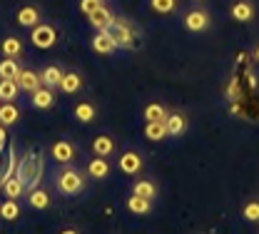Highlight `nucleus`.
I'll use <instances>...</instances> for the list:
<instances>
[{
	"label": "nucleus",
	"mask_w": 259,
	"mask_h": 234,
	"mask_svg": "<svg viewBox=\"0 0 259 234\" xmlns=\"http://www.w3.org/2000/svg\"><path fill=\"white\" fill-rule=\"evenodd\" d=\"M15 23L20 28H35L37 23H42V13H40L37 5H23L15 15Z\"/></svg>",
	"instance_id": "nucleus-10"
},
{
	"label": "nucleus",
	"mask_w": 259,
	"mask_h": 234,
	"mask_svg": "<svg viewBox=\"0 0 259 234\" xmlns=\"http://www.w3.org/2000/svg\"><path fill=\"white\" fill-rule=\"evenodd\" d=\"M0 192L5 195V200H20V197L25 195V184L20 182L18 174H13V177H8V179L0 184Z\"/></svg>",
	"instance_id": "nucleus-14"
},
{
	"label": "nucleus",
	"mask_w": 259,
	"mask_h": 234,
	"mask_svg": "<svg viewBox=\"0 0 259 234\" xmlns=\"http://www.w3.org/2000/svg\"><path fill=\"white\" fill-rule=\"evenodd\" d=\"M107 35L112 37V42H115V48H135V37H132V28H130L125 20H115L110 28H107Z\"/></svg>",
	"instance_id": "nucleus-4"
},
{
	"label": "nucleus",
	"mask_w": 259,
	"mask_h": 234,
	"mask_svg": "<svg viewBox=\"0 0 259 234\" xmlns=\"http://www.w3.org/2000/svg\"><path fill=\"white\" fill-rule=\"evenodd\" d=\"M93 50H95L97 55H112L117 48H115L112 37L107 35V30H97V33L93 35Z\"/></svg>",
	"instance_id": "nucleus-17"
},
{
	"label": "nucleus",
	"mask_w": 259,
	"mask_h": 234,
	"mask_svg": "<svg viewBox=\"0 0 259 234\" xmlns=\"http://www.w3.org/2000/svg\"><path fill=\"white\" fill-rule=\"evenodd\" d=\"M100 5H105V0H80V10H82L85 15H90V13L97 10Z\"/></svg>",
	"instance_id": "nucleus-33"
},
{
	"label": "nucleus",
	"mask_w": 259,
	"mask_h": 234,
	"mask_svg": "<svg viewBox=\"0 0 259 234\" xmlns=\"http://www.w3.org/2000/svg\"><path fill=\"white\" fill-rule=\"evenodd\" d=\"M20 63H18V58H3L0 60V80H18V75H20Z\"/></svg>",
	"instance_id": "nucleus-24"
},
{
	"label": "nucleus",
	"mask_w": 259,
	"mask_h": 234,
	"mask_svg": "<svg viewBox=\"0 0 259 234\" xmlns=\"http://www.w3.org/2000/svg\"><path fill=\"white\" fill-rule=\"evenodd\" d=\"M72 117H75L77 122H82V125H90V122H95L97 107L93 102H77V105L72 107Z\"/></svg>",
	"instance_id": "nucleus-18"
},
{
	"label": "nucleus",
	"mask_w": 259,
	"mask_h": 234,
	"mask_svg": "<svg viewBox=\"0 0 259 234\" xmlns=\"http://www.w3.org/2000/svg\"><path fill=\"white\" fill-rule=\"evenodd\" d=\"M5 145H8V132H5V125H0V152L5 150Z\"/></svg>",
	"instance_id": "nucleus-34"
},
{
	"label": "nucleus",
	"mask_w": 259,
	"mask_h": 234,
	"mask_svg": "<svg viewBox=\"0 0 259 234\" xmlns=\"http://www.w3.org/2000/svg\"><path fill=\"white\" fill-rule=\"evenodd\" d=\"M18 92L20 87L15 80H0V102H15Z\"/></svg>",
	"instance_id": "nucleus-29"
},
{
	"label": "nucleus",
	"mask_w": 259,
	"mask_h": 234,
	"mask_svg": "<svg viewBox=\"0 0 259 234\" xmlns=\"http://www.w3.org/2000/svg\"><path fill=\"white\" fill-rule=\"evenodd\" d=\"M0 50H3L5 58H20L23 55V40L15 37V35H8V37H3Z\"/></svg>",
	"instance_id": "nucleus-21"
},
{
	"label": "nucleus",
	"mask_w": 259,
	"mask_h": 234,
	"mask_svg": "<svg viewBox=\"0 0 259 234\" xmlns=\"http://www.w3.org/2000/svg\"><path fill=\"white\" fill-rule=\"evenodd\" d=\"M125 204H127V209L132 214H150L152 212V200H145L140 195H130Z\"/></svg>",
	"instance_id": "nucleus-26"
},
{
	"label": "nucleus",
	"mask_w": 259,
	"mask_h": 234,
	"mask_svg": "<svg viewBox=\"0 0 259 234\" xmlns=\"http://www.w3.org/2000/svg\"><path fill=\"white\" fill-rule=\"evenodd\" d=\"M115 150H117V142L110 134H97L95 139H93V152H95L97 157H112Z\"/></svg>",
	"instance_id": "nucleus-15"
},
{
	"label": "nucleus",
	"mask_w": 259,
	"mask_h": 234,
	"mask_svg": "<svg viewBox=\"0 0 259 234\" xmlns=\"http://www.w3.org/2000/svg\"><path fill=\"white\" fill-rule=\"evenodd\" d=\"M0 217L5 219V222H15L18 217H20V204L18 200H8L0 204Z\"/></svg>",
	"instance_id": "nucleus-30"
},
{
	"label": "nucleus",
	"mask_w": 259,
	"mask_h": 234,
	"mask_svg": "<svg viewBox=\"0 0 259 234\" xmlns=\"http://www.w3.org/2000/svg\"><path fill=\"white\" fill-rule=\"evenodd\" d=\"M42 172H45V160H42V152L40 150H30L23 155V160H18V177L20 182L25 184V190H32L40 184L42 179Z\"/></svg>",
	"instance_id": "nucleus-1"
},
{
	"label": "nucleus",
	"mask_w": 259,
	"mask_h": 234,
	"mask_svg": "<svg viewBox=\"0 0 259 234\" xmlns=\"http://www.w3.org/2000/svg\"><path fill=\"white\" fill-rule=\"evenodd\" d=\"M242 217H244L247 222H252V224H259V197L244 202V207H242Z\"/></svg>",
	"instance_id": "nucleus-31"
},
{
	"label": "nucleus",
	"mask_w": 259,
	"mask_h": 234,
	"mask_svg": "<svg viewBox=\"0 0 259 234\" xmlns=\"http://www.w3.org/2000/svg\"><path fill=\"white\" fill-rule=\"evenodd\" d=\"M182 23H185V28H187L190 33H204V30L209 28L212 18H209V13H207L204 8H192L190 13H185Z\"/></svg>",
	"instance_id": "nucleus-5"
},
{
	"label": "nucleus",
	"mask_w": 259,
	"mask_h": 234,
	"mask_svg": "<svg viewBox=\"0 0 259 234\" xmlns=\"http://www.w3.org/2000/svg\"><path fill=\"white\" fill-rule=\"evenodd\" d=\"M150 8H152L157 15H169V13H175L177 0H150Z\"/></svg>",
	"instance_id": "nucleus-32"
},
{
	"label": "nucleus",
	"mask_w": 259,
	"mask_h": 234,
	"mask_svg": "<svg viewBox=\"0 0 259 234\" xmlns=\"http://www.w3.org/2000/svg\"><path fill=\"white\" fill-rule=\"evenodd\" d=\"M132 195H140V197H145V200H155V197L160 195V190H157V184H155L152 179H137V182L132 184Z\"/></svg>",
	"instance_id": "nucleus-22"
},
{
	"label": "nucleus",
	"mask_w": 259,
	"mask_h": 234,
	"mask_svg": "<svg viewBox=\"0 0 259 234\" xmlns=\"http://www.w3.org/2000/svg\"><path fill=\"white\" fill-rule=\"evenodd\" d=\"M252 58H254V63H259V42H257V48L252 50Z\"/></svg>",
	"instance_id": "nucleus-36"
},
{
	"label": "nucleus",
	"mask_w": 259,
	"mask_h": 234,
	"mask_svg": "<svg viewBox=\"0 0 259 234\" xmlns=\"http://www.w3.org/2000/svg\"><path fill=\"white\" fill-rule=\"evenodd\" d=\"M55 92H53V87H45V85H40L35 92H30V105L35 110H50V107H55Z\"/></svg>",
	"instance_id": "nucleus-9"
},
{
	"label": "nucleus",
	"mask_w": 259,
	"mask_h": 234,
	"mask_svg": "<svg viewBox=\"0 0 259 234\" xmlns=\"http://www.w3.org/2000/svg\"><path fill=\"white\" fill-rule=\"evenodd\" d=\"M75 155H77V150H75V145H72L70 139H58V142H53V147H50V157H53L58 165H72V162H75Z\"/></svg>",
	"instance_id": "nucleus-6"
},
{
	"label": "nucleus",
	"mask_w": 259,
	"mask_h": 234,
	"mask_svg": "<svg viewBox=\"0 0 259 234\" xmlns=\"http://www.w3.org/2000/svg\"><path fill=\"white\" fill-rule=\"evenodd\" d=\"M58 87L63 90L65 95H75V92H80V90H82V75L75 72V70H67V72H63V80H60Z\"/></svg>",
	"instance_id": "nucleus-16"
},
{
	"label": "nucleus",
	"mask_w": 259,
	"mask_h": 234,
	"mask_svg": "<svg viewBox=\"0 0 259 234\" xmlns=\"http://www.w3.org/2000/svg\"><path fill=\"white\" fill-rule=\"evenodd\" d=\"M30 42L37 50H50L58 42V30L50 23H37L35 28H30Z\"/></svg>",
	"instance_id": "nucleus-3"
},
{
	"label": "nucleus",
	"mask_w": 259,
	"mask_h": 234,
	"mask_svg": "<svg viewBox=\"0 0 259 234\" xmlns=\"http://www.w3.org/2000/svg\"><path fill=\"white\" fill-rule=\"evenodd\" d=\"M60 80H63V67H58V65H48L40 72V82L45 87H58Z\"/></svg>",
	"instance_id": "nucleus-25"
},
{
	"label": "nucleus",
	"mask_w": 259,
	"mask_h": 234,
	"mask_svg": "<svg viewBox=\"0 0 259 234\" xmlns=\"http://www.w3.org/2000/svg\"><path fill=\"white\" fill-rule=\"evenodd\" d=\"M229 15H232V20L234 23H252L254 20V15H257V8H254V3L252 0H234L232 3V8H229Z\"/></svg>",
	"instance_id": "nucleus-7"
},
{
	"label": "nucleus",
	"mask_w": 259,
	"mask_h": 234,
	"mask_svg": "<svg viewBox=\"0 0 259 234\" xmlns=\"http://www.w3.org/2000/svg\"><path fill=\"white\" fill-rule=\"evenodd\" d=\"M117 167H120V172H125V174H137L140 169L145 167V160H142V155H140V152L127 150V152H122V155H120Z\"/></svg>",
	"instance_id": "nucleus-8"
},
{
	"label": "nucleus",
	"mask_w": 259,
	"mask_h": 234,
	"mask_svg": "<svg viewBox=\"0 0 259 234\" xmlns=\"http://www.w3.org/2000/svg\"><path fill=\"white\" fill-rule=\"evenodd\" d=\"M88 20H90V25H93L95 30H107V28L115 23V15H112V10H110L107 5H100L97 10H93V13L88 15Z\"/></svg>",
	"instance_id": "nucleus-11"
},
{
	"label": "nucleus",
	"mask_w": 259,
	"mask_h": 234,
	"mask_svg": "<svg viewBox=\"0 0 259 234\" xmlns=\"http://www.w3.org/2000/svg\"><path fill=\"white\" fill-rule=\"evenodd\" d=\"M88 174L93 177V179H107L110 177V162H107V157H93L90 162H88Z\"/></svg>",
	"instance_id": "nucleus-20"
},
{
	"label": "nucleus",
	"mask_w": 259,
	"mask_h": 234,
	"mask_svg": "<svg viewBox=\"0 0 259 234\" xmlns=\"http://www.w3.org/2000/svg\"><path fill=\"white\" fill-rule=\"evenodd\" d=\"M145 137L150 142H162L167 137V125L164 122H145Z\"/></svg>",
	"instance_id": "nucleus-27"
},
{
	"label": "nucleus",
	"mask_w": 259,
	"mask_h": 234,
	"mask_svg": "<svg viewBox=\"0 0 259 234\" xmlns=\"http://www.w3.org/2000/svg\"><path fill=\"white\" fill-rule=\"evenodd\" d=\"M167 120V110L160 102H150L145 107V122H164Z\"/></svg>",
	"instance_id": "nucleus-28"
},
{
	"label": "nucleus",
	"mask_w": 259,
	"mask_h": 234,
	"mask_svg": "<svg viewBox=\"0 0 259 234\" xmlns=\"http://www.w3.org/2000/svg\"><path fill=\"white\" fill-rule=\"evenodd\" d=\"M164 125H167V137H182L187 132V120L182 112H167Z\"/></svg>",
	"instance_id": "nucleus-13"
},
{
	"label": "nucleus",
	"mask_w": 259,
	"mask_h": 234,
	"mask_svg": "<svg viewBox=\"0 0 259 234\" xmlns=\"http://www.w3.org/2000/svg\"><path fill=\"white\" fill-rule=\"evenodd\" d=\"M58 234H80V229H77V227H65V229H60Z\"/></svg>",
	"instance_id": "nucleus-35"
},
{
	"label": "nucleus",
	"mask_w": 259,
	"mask_h": 234,
	"mask_svg": "<svg viewBox=\"0 0 259 234\" xmlns=\"http://www.w3.org/2000/svg\"><path fill=\"white\" fill-rule=\"evenodd\" d=\"M15 82H18V87H20L23 92H28V95L35 92V90L42 85V82H40V72H35V70H30V67H23Z\"/></svg>",
	"instance_id": "nucleus-12"
},
{
	"label": "nucleus",
	"mask_w": 259,
	"mask_h": 234,
	"mask_svg": "<svg viewBox=\"0 0 259 234\" xmlns=\"http://www.w3.org/2000/svg\"><path fill=\"white\" fill-rule=\"evenodd\" d=\"M18 120H20L18 105H15V102H0V125L10 127V125H15Z\"/></svg>",
	"instance_id": "nucleus-23"
},
{
	"label": "nucleus",
	"mask_w": 259,
	"mask_h": 234,
	"mask_svg": "<svg viewBox=\"0 0 259 234\" xmlns=\"http://www.w3.org/2000/svg\"><path fill=\"white\" fill-rule=\"evenodd\" d=\"M28 204L32 209H48L50 207V192L40 184L32 187V190H28Z\"/></svg>",
	"instance_id": "nucleus-19"
},
{
	"label": "nucleus",
	"mask_w": 259,
	"mask_h": 234,
	"mask_svg": "<svg viewBox=\"0 0 259 234\" xmlns=\"http://www.w3.org/2000/svg\"><path fill=\"white\" fill-rule=\"evenodd\" d=\"M55 190L63 197H77L85 190V174L72 165H60L55 172Z\"/></svg>",
	"instance_id": "nucleus-2"
}]
</instances>
